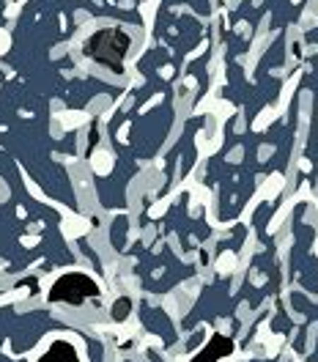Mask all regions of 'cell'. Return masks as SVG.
<instances>
[{
  "label": "cell",
  "mask_w": 318,
  "mask_h": 362,
  "mask_svg": "<svg viewBox=\"0 0 318 362\" xmlns=\"http://www.w3.org/2000/svg\"><path fill=\"white\" fill-rule=\"evenodd\" d=\"M99 296V286L83 272H71L55 280V286L49 288V302H66V305H83L88 299Z\"/></svg>",
  "instance_id": "7a4b0ae2"
},
{
  "label": "cell",
  "mask_w": 318,
  "mask_h": 362,
  "mask_svg": "<svg viewBox=\"0 0 318 362\" xmlns=\"http://www.w3.org/2000/svg\"><path fill=\"white\" fill-rule=\"evenodd\" d=\"M39 362H80V357H77V351H74L71 343H66V340H55V343H49V349L42 354V360Z\"/></svg>",
  "instance_id": "277c9868"
},
{
  "label": "cell",
  "mask_w": 318,
  "mask_h": 362,
  "mask_svg": "<svg viewBox=\"0 0 318 362\" xmlns=\"http://www.w3.org/2000/svg\"><path fill=\"white\" fill-rule=\"evenodd\" d=\"M126 308H129V299H121V302H118V313H113V316L118 318V321H124V318H126Z\"/></svg>",
  "instance_id": "5b68a950"
},
{
  "label": "cell",
  "mask_w": 318,
  "mask_h": 362,
  "mask_svg": "<svg viewBox=\"0 0 318 362\" xmlns=\"http://www.w3.org/2000/svg\"><path fill=\"white\" fill-rule=\"evenodd\" d=\"M132 45V39L121 30V28H105V30H96L88 45H86V55L107 66L110 71L121 74L124 71V58H126V49Z\"/></svg>",
  "instance_id": "6da1fadb"
},
{
  "label": "cell",
  "mask_w": 318,
  "mask_h": 362,
  "mask_svg": "<svg viewBox=\"0 0 318 362\" xmlns=\"http://www.w3.org/2000/svg\"><path fill=\"white\" fill-rule=\"evenodd\" d=\"M233 354V340L225 338V335H211L208 346L198 357H192V362H220Z\"/></svg>",
  "instance_id": "3957f363"
}]
</instances>
